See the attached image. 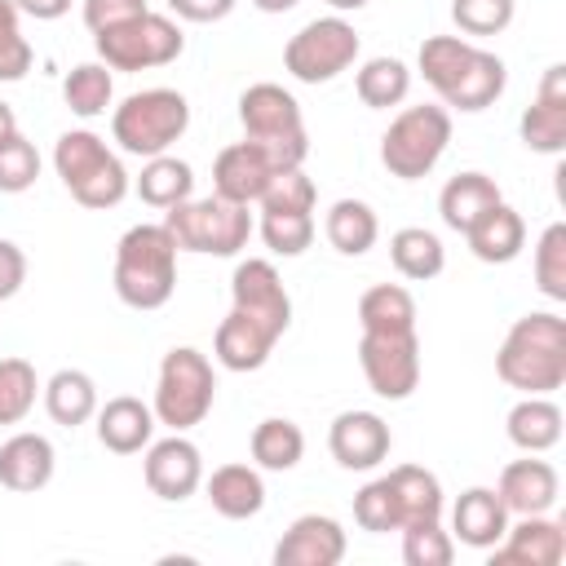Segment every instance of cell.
<instances>
[{
    "mask_svg": "<svg viewBox=\"0 0 566 566\" xmlns=\"http://www.w3.org/2000/svg\"><path fill=\"white\" fill-rule=\"evenodd\" d=\"M13 4H18V13H31L40 22H53V18H62L71 9V0H13Z\"/></svg>",
    "mask_w": 566,
    "mask_h": 566,
    "instance_id": "50",
    "label": "cell"
},
{
    "mask_svg": "<svg viewBox=\"0 0 566 566\" xmlns=\"http://www.w3.org/2000/svg\"><path fill=\"white\" fill-rule=\"evenodd\" d=\"M394 495H398V513H402V526L411 522H429V517H442V486L429 469L420 464H398L394 473H385Z\"/></svg>",
    "mask_w": 566,
    "mask_h": 566,
    "instance_id": "34",
    "label": "cell"
},
{
    "mask_svg": "<svg viewBox=\"0 0 566 566\" xmlns=\"http://www.w3.org/2000/svg\"><path fill=\"white\" fill-rule=\"evenodd\" d=\"M451 557H455V539L442 531L438 517L402 526V562L407 566H451Z\"/></svg>",
    "mask_w": 566,
    "mask_h": 566,
    "instance_id": "40",
    "label": "cell"
},
{
    "mask_svg": "<svg viewBox=\"0 0 566 566\" xmlns=\"http://www.w3.org/2000/svg\"><path fill=\"white\" fill-rule=\"evenodd\" d=\"M177 252H203V256H234L252 239V212L248 203H230L221 195L208 199H186L168 208L164 217Z\"/></svg>",
    "mask_w": 566,
    "mask_h": 566,
    "instance_id": "7",
    "label": "cell"
},
{
    "mask_svg": "<svg viewBox=\"0 0 566 566\" xmlns=\"http://www.w3.org/2000/svg\"><path fill=\"white\" fill-rule=\"evenodd\" d=\"M420 75L433 84L442 106L455 111H486L504 93V62L460 35H429L420 44Z\"/></svg>",
    "mask_w": 566,
    "mask_h": 566,
    "instance_id": "1",
    "label": "cell"
},
{
    "mask_svg": "<svg viewBox=\"0 0 566 566\" xmlns=\"http://www.w3.org/2000/svg\"><path fill=\"white\" fill-rule=\"evenodd\" d=\"M495 495L504 500L509 513L526 517V513H548L557 504V469L548 460H513L500 473Z\"/></svg>",
    "mask_w": 566,
    "mask_h": 566,
    "instance_id": "21",
    "label": "cell"
},
{
    "mask_svg": "<svg viewBox=\"0 0 566 566\" xmlns=\"http://www.w3.org/2000/svg\"><path fill=\"white\" fill-rule=\"evenodd\" d=\"M464 239H469V252H473L478 261H486V265H509V261L526 248V221H522L517 208H509V203L500 199L478 226L464 230Z\"/></svg>",
    "mask_w": 566,
    "mask_h": 566,
    "instance_id": "25",
    "label": "cell"
},
{
    "mask_svg": "<svg viewBox=\"0 0 566 566\" xmlns=\"http://www.w3.org/2000/svg\"><path fill=\"white\" fill-rule=\"evenodd\" d=\"M190 190H195V168L177 155H155L137 177V199L150 208H164V212L186 203Z\"/></svg>",
    "mask_w": 566,
    "mask_h": 566,
    "instance_id": "30",
    "label": "cell"
},
{
    "mask_svg": "<svg viewBox=\"0 0 566 566\" xmlns=\"http://www.w3.org/2000/svg\"><path fill=\"white\" fill-rule=\"evenodd\" d=\"M256 203H261V212H314V181L301 168H283L270 177V186Z\"/></svg>",
    "mask_w": 566,
    "mask_h": 566,
    "instance_id": "44",
    "label": "cell"
},
{
    "mask_svg": "<svg viewBox=\"0 0 566 566\" xmlns=\"http://www.w3.org/2000/svg\"><path fill=\"white\" fill-rule=\"evenodd\" d=\"M53 168L62 177V186L71 190L75 203L84 208H115L128 195V172L124 164L111 155V146L88 133V128H71L57 137L53 146Z\"/></svg>",
    "mask_w": 566,
    "mask_h": 566,
    "instance_id": "5",
    "label": "cell"
},
{
    "mask_svg": "<svg viewBox=\"0 0 566 566\" xmlns=\"http://www.w3.org/2000/svg\"><path fill=\"white\" fill-rule=\"evenodd\" d=\"M354 522L371 535H389V531H402V513H398V495L389 486V478H376L367 482L358 495H354Z\"/></svg>",
    "mask_w": 566,
    "mask_h": 566,
    "instance_id": "39",
    "label": "cell"
},
{
    "mask_svg": "<svg viewBox=\"0 0 566 566\" xmlns=\"http://www.w3.org/2000/svg\"><path fill=\"white\" fill-rule=\"evenodd\" d=\"M18 133V115H13V106L9 102H0V142L4 137H13Z\"/></svg>",
    "mask_w": 566,
    "mask_h": 566,
    "instance_id": "51",
    "label": "cell"
},
{
    "mask_svg": "<svg viewBox=\"0 0 566 566\" xmlns=\"http://www.w3.org/2000/svg\"><path fill=\"white\" fill-rule=\"evenodd\" d=\"M261 13H287V9H296L301 0H252Z\"/></svg>",
    "mask_w": 566,
    "mask_h": 566,
    "instance_id": "52",
    "label": "cell"
},
{
    "mask_svg": "<svg viewBox=\"0 0 566 566\" xmlns=\"http://www.w3.org/2000/svg\"><path fill=\"white\" fill-rule=\"evenodd\" d=\"M389 261H394V270H398L402 279L424 283V279H438V274H442L447 252H442V239H438L433 230L407 226V230H398V234L389 239Z\"/></svg>",
    "mask_w": 566,
    "mask_h": 566,
    "instance_id": "32",
    "label": "cell"
},
{
    "mask_svg": "<svg viewBox=\"0 0 566 566\" xmlns=\"http://www.w3.org/2000/svg\"><path fill=\"white\" fill-rule=\"evenodd\" d=\"M44 407H49L53 424H66V429L93 420L97 416V385H93V376L80 371V367L53 371L49 385H44Z\"/></svg>",
    "mask_w": 566,
    "mask_h": 566,
    "instance_id": "29",
    "label": "cell"
},
{
    "mask_svg": "<svg viewBox=\"0 0 566 566\" xmlns=\"http://www.w3.org/2000/svg\"><path fill=\"white\" fill-rule=\"evenodd\" d=\"M212 398H217L212 363L190 345L168 349L159 363V380H155V407H150L155 420L168 424L172 433H186L212 411Z\"/></svg>",
    "mask_w": 566,
    "mask_h": 566,
    "instance_id": "8",
    "label": "cell"
},
{
    "mask_svg": "<svg viewBox=\"0 0 566 566\" xmlns=\"http://www.w3.org/2000/svg\"><path fill=\"white\" fill-rule=\"evenodd\" d=\"M363 332H416V301L398 283H376L358 301Z\"/></svg>",
    "mask_w": 566,
    "mask_h": 566,
    "instance_id": "33",
    "label": "cell"
},
{
    "mask_svg": "<svg viewBox=\"0 0 566 566\" xmlns=\"http://www.w3.org/2000/svg\"><path fill=\"white\" fill-rule=\"evenodd\" d=\"M495 371L509 389H522V394L562 389L566 385V323L553 310L522 314L495 354Z\"/></svg>",
    "mask_w": 566,
    "mask_h": 566,
    "instance_id": "2",
    "label": "cell"
},
{
    "mask_svg": "<svg viewBox=\"0 0 566 566\" xmlns=\"http://www.w3.org/2000/svg\"><path fill=\"white\" fill-rule=\"evenodd\" d=\"M97 44V57L111 66V71H150V66H168L181 57L186 49V35L172 18L164 13H137L111 31H97L93 35Z\"/></svg>",
    "mask_w": 566,
    "mask_h": 566,
    "instance_id": "10",
    "label": "cell"
},
{
    "mask_svg": "<svg viewBox=\"0 0 566 566\" xmlns=\"http://www.w3.org/2000/svg\"><path fill=\"white\" fill-rule=\"evenodd\" d=\"M509 442L522 447L526 455H539L548 447L562 442V407L548 402L544 394H526L513 411H509Z\"/></svg>",
    "mask_w": 566,
    "mask_h": 566,
    "instance_id": "28",
    "label": "cell"
},
{
    "mask_svg": "<svg viewBox=\"0 0 566 566\" xmlns=\"http://www.w3.org/2000/svg\"><path fill=\"white\" fill-rule=\"evenodd\" d=\"M261 239L279 256H301L314 243V212H261Z\"/></svg>",
    "mask_w": 566,
    "mask_h": 566,
    "instance_id": "42",
    "label": "cell"
},
{
    "mask_svg": "<svg viewBox=\"0 0 566 566\" xmlns=\"http://www.w3.org/2000/svg\"><path fill=\"white\" fill-rule=\"evenodd\" d=\"M22 283H27V256H22V248H18V243L0 239V301L18 296V287H22Z\"/></svg>",
    "mask_w": 566,
    "mask_h": 566,
    "instance_id": "48",
    "label": "cell"
},
{
    "mask_svg": "<svg viewBox=\"0 0 566 566\" xmlns=\"http://www.w3.org/2000/svg\"><path fill=\"white\" fill-rule=\"evenodd\" d=\"M509 531V509L491 486H469L451 509V535L469 548H495Z\"/></svg>",
    "mask_w": 566,
    "mask_h": 566,
    "instance_id": "20",
    "label": "cell"
},
{
    "mask_svg": "<svg viewBox=\"0 0 566 566\" xmlns=\"http://www.w3.org/2000/svg\"><path fill=\"white\" fill-rule=\"evenodd\" d=\"M208 504L230 522L256 517L265 509V482L252 464H221L208 478Z\"/></svg>",
    "mask_w": 566,
    "mask_h": 566,
    "instance_id": "26",
    "label": "cell"
},
{
    "mask_svg": "<svg viewBox=\"0 0 566 566\" xmlns=\"http://www.w3.org/2000/svg\"><path fill=\"white\" fill-rule=\"evenodd\" d=\"M274 172H279L274 159L256 142L243 137V142H234V146H226L217 155V164H212V195H221L230 203H256Z\"/></svg>",
    "mask_w": 566,
    "mask_h": 566,
    "instance_id": "16",
    "label": "cell"
},
{
    "mask_svg": "<svg viewBox=\"0 0 566 566\" xmlns=\"http://www.w3.org/2000/svg\"><path fill=\"white\" fill-rule=\"evenodd\" d=\"M212 345H217V363H221L226 371H256V367H265V358H270V349L279 345V336H274L270 327H261L256 318L230 310V314L221 318Z\"/></svg>",
    "mask_w": 566,
    "mask_h": 566,
    "instance_id": "22",
    "label": "cell"
},
{
    "mask_svg": "<svg viewBox=\"0 0 566 566\" xmlns=\"http://www.w3.org/2000/svg\"><path fill=\"white\" fill-rule=\"evenodd\" d=\"M447 142H451L447 106H407L402 115H394V124L380 137V164L398 181H420L442 159Z\"/></svg>",
    "mask_w": 566,
    "mask_h": 566,
    "instance_id": "9",
    "label": "cell"
},
{
    "mask_svg": "<svg viewBox=\"0 0 566 566\" xmlns=\"http://www.w3.org/2000/svg\"><path fill=\"white\" fill-rule=\"evenodd\" d=\"M522 142L539 155H562L566 150V66L553 62L539 80L535 102L522 111Z\"/></svg>",
    "mask_w": 566,
    "mask_h": 566,
    "instance_id": "15",
    "label": "cell"
},
{
    "mask_svg": "<svg viewBox=\"0 0 566 566\" xmlns=\"http://www.w3.org/2000/svg\"><path fill=\"white\" fill-rule=\"evenodd\" d=\"M354 88H358L363 106L389 111V106H398V102L411 93V71H407V62H398V57H371V62H363Z\"/></svg>",
    "mask_w": 566,
    "mask_h": 566,
    "instance_id": "36",
    "label": "cell"
},
{
    "mask_svg": "<svg viewBox=\"0 0 566 566\" xmlns=\"http://www.w3.org/2000/svg\"><path fill=\"white\" fill-rule=\"evenodd\" d=\"M35 367L27 358H0V424H18L27 420V411L35 407Z\"/></svg>",
    "mask_w": 566,
    "mask_h": 566,
    "instance_id": "38",
    "label": "cell"
},
{
    "mask_svg": "<svg viewBox=\"0 0 566 566\" xmlns=\"http://www.w3.org/2000/svg\"><path fill=\"white\" fill-rule=\"evenodd\" d=\"M53 442L44 433H13L0 447V486L9 491H40L53 478Z\"/></svg>",
    "mask_w": 566,
    "mask_h": 566,
    "instance_id": "24",
    "label": "cell"
},
{
    "mask_svg": "<svg viewBox=\"0 0 566 566\" xmlns=\"http://www.w3.org/2000/svg\"><path fill=\"white\" fill-rule=\"evenodd\" d=\"M500 203V186L486 177V172H455L447 186H442V195H438V212H442V221L451 226V230H469V226H478L491 208Z\"/></svg>",
    "mask_w": 566,
    "mask_h": 566,
    "instance_id": "27",
    "label": "cell"
},
{
    "mask_svg": "<svg viewBox=\"0 0 566 566\" xmlns=\"http://www.w3.org/2000/svg\"><path fill=\"white\" fill-rule=\"evenodd\" d=\"M327 243L340 252V256H363L371 243H376V234H380V221H376V212H371V203H363V199H336L332 208H327Z\"/></svg>",
    "mask_w": 566,
    "mask_h": 566,
    "instance_id": "31",
    "label": "cell"
},
{
    "mask_svg": "<svg viewBox=\"0 0 566 566\" xmlns=\"http://www.w3.org/2000/svg\"><path fill=\"white\" fill-rule=\"evenodd\" d=\"M177 287V243L168 226H133L124 230L115 248V292L133 310H159L168 305Z\"/></svg>",
    "mask_w": 566,
    "mask_h": 566,
    "instance_id": "3",
    "label": "cell"
},
{
    "mask_svg": "<svg viewBox=\"0 0 566 566\" xmlns=\"http://www.w3.org/2000/svg\"><path fill=\"white\" fill-rule=\"evenodd\" d=\"M146 13V0H84V27L97 35V31H111L128 18Z\"/></svg>",
    "mask_w": 566,
    "mask_h": 566,
    "instance_id": "47",
    "label": "cell"
},
{
    "mask_svg": "<svg viewBox=\"0 0 566 566\" xmlns=\"http://www.w3.org/2000/svg\"><path fill=\"white\" fill-rule=\"evenodd\" d=\"M301 455H305V433H301V424H292V420H283V416H270V420H261V424L252 429V460H256L261 469L287 473V469L301 464Z\"/></svg>",
    "mask_w": 566,
    "mask_h": 566,
    "instance_id": "35",
    "label": "cell"
},
{
    "mask_svg": "<svg viewBox=\"0 0 566 566\" xmlns=\"http://www.w3.org/2000/svg\"><path fill=\"white\" fill-rule=\"evenodd\" d=\"M111 93H115V80H111V66H106V62H80V66H71L66 80H62L66 106H71L75 115H84V119L102 115V111L111 106Z\"/></svg>",
    "mask_w": 566,
    "mask_h": 566,
    "instance_id": "37",
    "label": "cell"
},
{
    "mask_svg": "<svg viewBox=\"0 0 566 566\" xmlns=\"http://www.w3.org/2000/svg\"><path fill=\"white\" fill-rule=\"evenodd\" d=\"M239 0H168V9L186 22H221Z\"/></svg>",
    "mask_w": 566,
    "mask_h": 566,
    "instance_id": "49",
    "label": "cell"
},
{
    "mask_svg": "<svg viewBox=\"0 0 566 566\" xmlns=\"http://www.w3.org/2000/svg\"><path fill=\"white\" fill-rule=\"evenodd\" d=\"M35 177H40V155H35V146H31L22 133L4 137V142H0V190H4V195H22V190L35 186Z\"/></svg>",
    "mask_w": 566,
    "mask_h": 566,
    "instance_id": "43",
    "label": "cell"
},
{
    "mask_svg": "<svg viewBox=\"0 0 566 566\" xmlns=\"http://www.w3.org/2000/svg\"><path fill=\"white\" fill-rule=\"evenodd\" d=\"M451 18L464 35H500L513 22V0H451Z\"/></svg>",
    "mask_w": 566,
    "mask_h": 566,
    "instance_id": "45",
    "label": "cell"
},
{
    "mask_svg": "<svg viewBox=\"0 0 566 566\" xmlns=\"http://www.w3.org/2000/svg\"><path fill=\"white\" fill-rule=\"evenodd\" d=\"M345 557V531L327 513L296 517L274 544V566H336Z\"/></svg>",
    "mask_w": 566,
    "mask_h": 566,
    "instance_id": "18",
    "label": "cell"
},
{
    "mask_svg": "<svg viewBox=\"0 0 566 566\" xmlns=\"http://www.w3.org/2000/svg\"><path fill=\"white\" fill-rule=\"evenodd\" d=\"M150 433H155V411L133 398V394H119L111 398L106 407H97V442L115 455H133L142 447H150Z\"/></svg>",
    "mask_w": 566,
    "mask_h": 566,
    "instance_id": "23",
    "label": "cell"
},
{
    "mask_svg": "<svg viewBox=\"0 0 566 566\" xmlns=\"http://www.w3.org/2000/svg\"><path fill=\"white\" fill-rule=\"evenodd\" d=\"M535 283L548 301H566V226L553 221L535 243Z\"/></svg>",
    "mask_w": 566,
    "mask_h": 566,
    "instance_id": "41",
    "label": "cell"
},
{
    "mask_svg": "<svg viewBox=\"0 0 566 566\" xmlns=\"http://www.w3.org/2000/svg\"><path fill=\"white\" fill-rule=\"evenodd\" d=\"M389 424L376 416V411H340L327 429V447H332V460L340 469H376L385 455H389Z\"/></svg>",
    "mask_w": 566,
    "mask_h": 566,
    "instance_id": "17",
    "label": "cell"
},
{
    "mask_svg": "<svg viewBox=\"0 0 566 566\" xmlns=\"http://www.w3.org/2000/svg\"><path fill=\"white\" fill-rule=\"evenodd\" d=\"M230 296H234L230 310L256 318L274 336L287 332V323H292V296H287V287H283V279H279V270L270 261H261V256L239 261L234 274H230Z\"/></svg>",
    "mask_w": 566,
    "mask_h": 566,
    "instance_id": "13",
    "label": "cell"
},
{
    "mask_svg": "<svg viewBox=\"0 0 566 566\" xmlns=\"http://www.w3.org/2000/svg\"><path fill=\"white\" fill-rule=\"evenodd\" d=\"M142 473H146V486H150L159 500L181 504V500L195 495L199 482H203V455H199V447H195L190 438L172 433V438H164V442H150Z\"/></svg>",
    "mask_w": 566,
    "mask_h": 566,
    "instance_id": "14",
    "label": "cell"
},
{
    "mask_svg": "<svg viewBox=\"0 0 566 566\" xmlns=\"http://www.w3.org/2000/svg\"><path fill=\"white\" fill-rule=\"evenodd\" d=\"M186 124H190V102L177 88H142L124 97L111 115V133L119 150L142 155V159L168 155V146L186 133Z\"/></svg>",
    "mask_w": 566,
    "mask_h": 566,
    "instance_id": "6",
    "label": "cell"
},
{
    "mask_svg": "<svg viewBox=\"0 0 566 566\" xmlns=\"http://www.w3.org/2000/svg\"><path fill=\"white\" fill-rule=\"evenodd\" d=\"M358 363L371 385V394L402 402L420 385V340L416 332H363Z\"/></svg>",
    "mask_w": 566,
    "mask_h": 566,
    "instance_id": "12",
    "label": "cell"
},
{
    "mask_svg": "<svg viewBox=\"0 0 566 566\" xmlns=\"http://www.w3.org/2000/svg\"><path fill=\"white\" fill-rule=\"evenodd\" d=\"M31 44L18 27V4L0 0V80H22L31 71Z\"/></svg>",
    "mask_w": 566,
    "mask_h": 566,
    "instance_id": "46",
    "label": "cell"
},
{
    "mask_svg": "<svg viewBox=\"0 0 566 566\" xmlns=\"http://www.w3.org/2000/svg\"><path fill=\"white\" fill-rule=\"evenodd\" d=\"M354 57H358V31L345 18H314L283 49V66L301 84H327V80H336L340 71L354 66Z\"/></svg>",
    "mask_w": 566,
    "mask_h": 566,
    "instance_id": "11",
    "label": "cell"
},
{
    "mask_svg": "<svg viewBox=\"0 0 566 566\" xmlns=\"http://www.w3.org/2000/svg\"><path fill=\"white\" fill-rule=\"evenodd\" d=\"M239 124H243V137L256 142L274 159L279 172L305 164V155H310L305 119H301L296 97L283 84H252V88H243V97H239Z\"/></svg>",
    "mask_w": 566,
    "mask_h": 566,
    "instance_id": "4",
    "label": "cell"
},
{
    "mask_svg": "<svg viewBox=\"0 0 566 566\" xmlns=\"http://www.w3.org/2000/svg\"><path fill=\"white\" fill-rule=\"evenodd\" d=\"M562 557H566V531L548 513H526L495 544V566H509V562H522V566H557Z\"/></svg>",
    "mask_w": 566,
    "mask_h": 566,
    "instance_id": "19",
    "label": "cell"
},
{
    "mask_svg": "<svg viewBox=\"0 0 566 566\" xmlns=\"http://www.w3.org/2000/svg\"><path fill=\"white\" fill-rule=\"evenodd\" d=\"M327 4H332V9H340V13H349V9H363L367 0H327Z\"/></svg>",
    "mask_w": 566,
    "mask_h": 566,
    "instance_id": "53",
    "label": "cell"
}]
</instances>
